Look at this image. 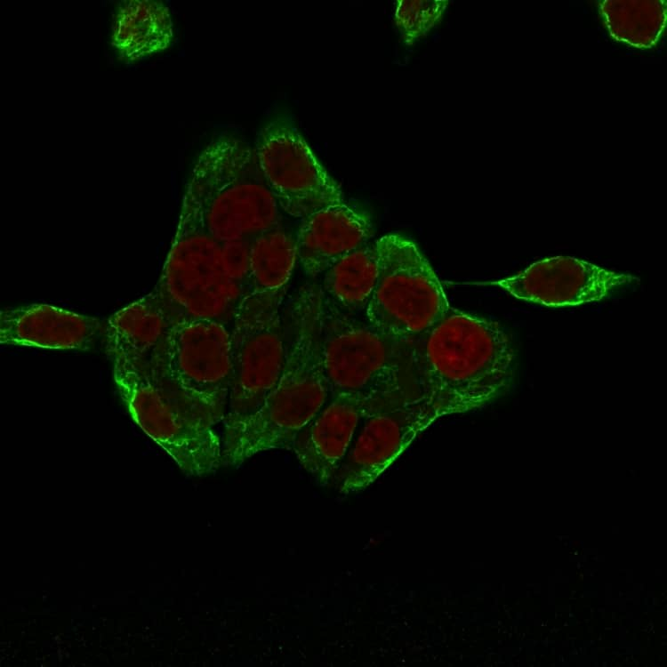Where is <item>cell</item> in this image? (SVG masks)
<instances>
[{"label": "cell", "instance_id": "7", "mask_svg": "<svg viewBox=\"0 0 667 667\" xmlns=\"http://www.w3.org/2000/svg\"><path fill=\"white\" fill-rule=\"evenodd\" d=\"M374 243L378 276L364 319L385 335L412 342L450 308L445 290L413 241L389 234Z\"/></svg>", "mask_w": 667, "mask_h": 667}, {"label": "cell", "instance_id": "22", "mask_svg": "<svg viewBox=\"0 0 667 667\" xmlns=\"http://www.w3.org/2000/svg\"><path fill=\"white\" fill-rule=\"evenodd\" d=\"M221 260L229 277L245 293L250 274L251 240L221 242Z\"/></svg>", "mask_w": 667, "mask_h": 667}, {"label": "cell", "instance_id": "21", "mask_svg": "<svg viewBox=\"0 0 667 667\" xmlns=\"http://www.w3.org/2000/svg\"><path fill=\"white\" fill-rule=\"evenodd\" d=\"M394 22L406 45H413L438 25L446 12L447 0L396 1Z\"/></svg>", "mask_w": 667, "mask_h": 667}, {"label": "cell", "instance_id": "5", "mask_svg": "<svg viewBox=\"0 0 667 667\" xmlns=\"http://www.w3.org/2000/svg\"><path fill=\"white\" fill-rule=\"evenodd\" d=\"M152 291L173 325L208 320L229 328L244 296V290L225 271L221 242L184 197L170 250Z\"/></svg>", "mask_w": 667, "mask_h": 667}, {"label": "cell", "instance_id": "17", "mask_svg": "<svg viewBox=\"0 0 667 667\" xmlns=\"http://www.w3.org/2000/svg\"><path fill=\"white\" fill-rule=\"evenodd\" d=\"M173 38V23L161 0H125L115 14L111 44L121 59L132 62L166 49Z\"/></svg>", "mask_w": 667, "mask_h": 667}, {"label": "cell", "instance_id": "10", "mask_svg": "<svg viewBox=\"0 0 667 667\" xmlns=\"http://www.w3.org/2000/svg\"><path fill=\"white\" fill-rule=\"evenodd\" d=\"M253 150L284 214L300 221L322 208L345 202L340 185L289 119L278 117L268 122L258 133Z\"/></svg>", "mask_w": 667, "mask_h": 667}, {"label": "cell", "instance_id": "18", "mask_svg": "<svg viewBox=\"0 0 667 667\" xmlns=\"http://www.w3.org/2000/svg\"><path fill=\"white\" fill-rule=\"evenodd\" d=\"M378 276L375 243L347 254L324 274L319 291L342 312L359 317L366 310Z\"/></svg>", "mask_w": 667, "mask_h": 667}, {"label": "cell", "instance_id": "15", "mask_svg": "<svg viewBox=\"0 0 667 667\" xmlns=\"http://www.w3.org/2000/svg\"><path fill=\"white\" fill-rule=\"evenodd\" d=\"M373 232L369 217L345 202L322 208L299 221L298 264L309 277L323 275L342 258L369 244Z\"/></svg>", "mask_w": 667, "mask_h": 667}, {"label": "cell", "instance_id": "12", "mask_svg": "<svg viewBox=\"0 0 667 667\" xmlns=\"http://www.w3.org/2000/svg\"><path fill=\"white\" fill-rule=\"evenodd\" d=\"M638 277L603 269L574 257L536 261L520 273L484 284L503 288L513 296L549 307L600 301Z\"/></svg>", "mask_w": 667, "mask_h": 667}, {"label": "cell", "instance_id": "1", "mask_svg": "<svg viewBox=\"0 0 667 667\" xmlns=\"http://www.w3.org/2000/svg\"><path fill=\"white\" fill-rule=\"evenodd\" d=\"M412 345L420 400L438 419L480 408L513 382L514 351L496 322L450 306Z\"/></svg>", "mask_w": 667, "mask_h": 667}, {"label": "cell", "instance_id": "13", "mask_svg": "<svg viewBox=\"0 0 667 667\" xmlns=\"http://www.w3.org/2000/svg\"><path fill=\"white\" fill-rule=\"evenodd\" d=\"M379 408L383 407L358 395H330L297 433L290 450L320 486H327L333 482L361 419Z\"/></svg>", "mask_w": 667, "mask_h": 667}, {"label": "cell", "instance_id": "6", "mask_svg": "<svg viewBox=\"0 0 667 667\" xmlns=\"http://www.w3.org/2000/svg\"><path fill=\"white\" fill-rule=\"evenodd\" d=\"M169 397L208 424L223 422L232 377L229 326L208 320L172 326L152 369Z\"/></svg>", "mask_w": 667, "mask_h": 667}, {"label": "cell", "instance_id": "20", "mask_svg": "<svg viewBox=\"0 0 667 667\" xmlns=\"http://www.w3.org/2000/svg\"><path fill=\"white\" fill-rule=\"evenodd\" d=\"M665 1L606 0L600 12L611 36L639 48L655 45L666 20Z\"/></svg>", "mask_w": 667, "mask_h": 667}, {"label": "cell", "instance_id": "8", "mask_svg": "<svg viewBox=\"0 0 667 667\" xmlns=\"http://www.w3.org/2000/svg\"><path fill=\"white\" fill-rule=\"evenodd\" d=\"M285 296L244 293L230 325L232 377L225 419L258 410L278 382L288 348Z\"/></svg>", "mask_w": 667, "mask_h": 667}, {"label": "cell", "instance_id": "4", "mask_svg": "<svg viewBox=\"0 0 667 667\" xmlns=\"http://www.w3.org/2000/svg\"><path fill=\"white\" fill-rule=\"evenodd\" d=\"M183 197L219 242L249 239L283 225V212L262 175L252 147L220 134L201 151Z\"/></svg>", "mask_w": 667, "mask_h": 667}, {"label": "cell", "instance_id": "11", "mask_svg": "<svg viewBox=\"0 0 667 667\" xmlns=\"http://www.w3.org/2000/svg\"><path fill=\"white\" fill-rule=\"evenodd\" d=\"M437 419L422 400L366 414L333 480L338 491L367 488Z\"/></svg>", "mask_w": 667, "mask_h": 667}, {"label": "cell", "instance_id": "3", "mask_svg": "<svg viewBox=\"0 0 667 667\" xmlns=\"http://www.w3.org/2000/svg\"><path fill=\"white\" fill-rule=\"evenodd\" d=\"M319 349L330 395L348 393L379 407L420 400L412 342L382 334L337 309L317 288Z\"/></svg>", "mask_w": 667, "mask_h": 667}, {"label": "cell", "instance_id": "2", "mask_svg": "<svg viewBox=\"0 0 667 667\" xmlns=\"http://www.w3.org/2000/svg\"><path fill=\"white\" fill-rule=\"evenodd\" d=\"M287 322V356L277 385L258 410L222 422V466L238 467L269 450H290L330 397L319 349L317 289L301 295Z\"/></svg>", "mask_w": 667, "mask_h": 667}, {"label": "cell", "instance_id": "16", "mask_svg": "<svg viewBox=\"0 0 667 667\" xmlns=\"http://www.w3.org/2000/svg\"><path fill=\"white\" fill-rule=\"evenodd\" d=\"M173 325L153 291L114 313L104 327L113 366L150 371Z\"/></svg>", "mask_w": 667, "mask_h": 667}, {"label": "cell", "instance_id": "9", "mask_svg": "<svg viewBox=\"0 0 667 667\" xmlns=\"http://www.w3.org/2000/svg\"><path fill=\"white\" fill-rule=\"evenodd\" d=\"M118 392L134 422L186 473L222 466V441L208 424L165 393L145 371L113 366Z\"/></svg>", "mask_w": 667, "mask_h": 667}, {"label": "cell", "instance_id": "19", "mask_svg": "<svg viewBox=\"0 0 667 667\" xmlns=\"http://www.w3.org/2000/svg\"><path fill=\"white\" fill-rule=\"evenodd\" d=\"M297 263L295 231L281 225L261 233L251 240L250 274L245 293L285 294Z\"/></svg>", "mask_w": 667, "mask_h": 667}, {"label": "cell", "instance_id": "14", "mask_svg": "<svg viewBox=\"0 0 667 667\" xmlns=\"http://www.w3.org/2000/svg\"><path fill=\"white\" fill-rule=\"evenodd\" d=\"M104 327L98 317L49 304L7 307L0 311L3 345L87 350L103 334Z\"/></svg>", "mask_w": 667, "mask_h": 667}]
</instances>
